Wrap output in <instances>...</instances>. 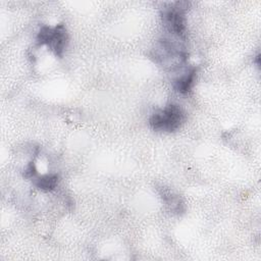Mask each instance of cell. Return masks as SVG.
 Returning a JSON list of instances; mask_svg holds the SVG:
<instances>
[{"label": "cell", "instance_id": "obj_6", "mask_svg": "<svg viewBox=\"0 0 261 261\" xmlns=\"http://www.w3.org/2000/svg\"><path fill=\"white\" fill-rule=\"evenodd\" d=\"M37 171H36V168H35V164L32 162L31 164H29V166L25 168L24 170V175L25 177H34L36 175Z\"/></svg>", "mask_w": 261, "mask_h": 261}, {"label": "cell", "instance_id": "obj_4", "mask_svg": "<svg viewBox=\"0 0 261 261\" xmlns=\"http://www.w3.org/2000/svg\"><path fill=\"white\" fill-rule=\"evenodd\" d=\"M196 76V69L191 67L181 72L175 80H174V88L181 94H187L193 87L194 81Z\"/></svg>", "mask_w": 261, "mask_h": 261}, {"label": "cell", "instance_id": "obj_5", "mask_svg": "<svg viewBox=\"0 0 261 261\" xmlns=\"http://www.w3.org/2000/svg\"><path fill=\"white\" fill-rule=\"evenodd\" d=\"M58 175L57 174H45L36 179V187L43 191H51L55 189L58 184Z\"/></svg>", "mask_w": 261, "mask_h": 261}, {"label": "cell", "instance_id": "obj_1", "mask_svg": "<svg viewBox=\"0 0 261 261\" xmlns=\"http://www.w3.org/2000/svg\"><path fill=\"white\" fill-rule=\"evenodd\" d=\"M186 119L182 109L175 104H169L162 110L151 115L149 123L154 130L174 132L180 127Z\"/></svg>", "mask_w": 261, "mask_h": 261}, {"label": "cell", "instance_id": "obj_2", "mask_svg": "<svg viewBox=\"0 0 261 261\" xmlns=\"http://www.w3.org/2000/svg\"><path fill=\"white\" fill-rule=\"evenodd\" d=\"M37 43L39 45H46L56 55L61 56L66 44L67 33L63 24H57L55 27H43L37 36Z\"/></svg>", "mask_w": 261, "mask_h": 261}, {"label": "cell", "instance_id": "obj_3", "mask_svg": "<svg viewBox=\"0 0 261 261\" xmlns=\"http://www.w3.org/2000/svg\"><path fill=\"white\" fill-rule=\"evenodd\" d=\"M186 2H176L170 7L163 10L162 20L163 24L173 36L177 38H184L186 32V21H185V14H184V7L182 5Z\"/></svg>", "mask_w": 261, "mask_h": 261}]
</instances>
